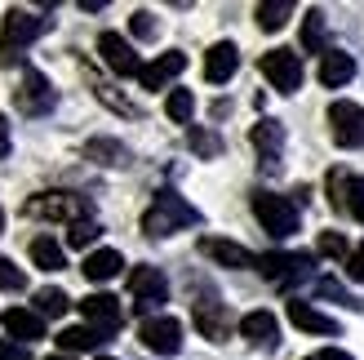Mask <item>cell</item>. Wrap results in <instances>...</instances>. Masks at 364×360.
<instances>
[{
    "label": "cell",
    "mask_w": 364,
    "mask_h": 360,
    "mask_svg": "<svg viewBox=\"0 0 364 360\" xmlns=\"http://www.w3.org/2000/svg\"><path fill=\"white\" fill-rule=\"evenodd\" d=\"M196 223H200V209L187 205L178 191H160L151 201V209L142 213V231H147V236H173V231L196 227Z\"/></svg>",
    "instance_id": "1"
},
{
    "label": "cell",
    "mask_w": 364,
    "mask_h": 360,
    "mask_svg": "<svg viewBox=\"0 0 364 360\" xmlns=\"http://www.w3.org/2000/svg\"><path fill=\"white\" fill-rule=\"evenodd\" d=\"M253 218L262 223V231H271L276 240H284V236L298 231V205L289 201V196L258 191V196H253Z\"/></svg>",
    "instance_id": "2"
},
{
    "label": "cell",
    "mask_w": 364,
    "mask_h": 360,
    "mask_svg": "<svg viewBox=\"0 0 364 360\" xmlns=\"http://www.w3.org/2000/svg\"><path fill=\"white\" fill-rule=\"evenodd\" d=\"M27 209V218H49V223H80L89 218V201L76 191H41V196H31V201L23 205Z\"/></svg>",
    "instance_id": "3"
},
{
    "label": "cell",
    "mask_w": 364,
    "mask_h": 360,
    "mask_svg": "<svg viewBox=\"0 0 364 360\" xmlns=\"http://www.w3.org/2000/svg\"><path fill=\"white\" fill-rule=\"evenodd\" d=\"M41 31H45V18H36L31 9H9L5 23H0V63H14Z\"/></svg>",
    "instance_id": "4"
},
{
    "label": "cell",
    "mask_w": 364,
    "mask_h": 360,
    "mask_svg": "<svg viewBox=\"0 0 364 360\" xmlns=\"http://www.w3.org/2000/svg\"><path fill=\"white\" fill-rule=\"evenodd\" d=\"M53 102H58V94H53L49 76H45V71H36V67H27L23 80H18V89H14V107L23 116H45Z\"/></svg>",
    "instance_id": "5"
},
{
    "label": "cell",
    "mask_w": 364,
    "mask_h": 360,
    "mask_svg": "<svg viewBox=\"0 0 364 360\" xmlns=\"http://www.w3.org/2000/svg\"><path fill=\"white\" fill-rule=\"evenodd\" d=\"M329 125H333V142L338 147H364V107L351 98L329 102Z\"/></svg>",
    "instance_id": "6"
},
{
    "label": "cell",
    "mask_w": 364,
    "mask_h": 360,
    "mask_svg": "<svg viewBox=\"0 0 364 360\" xmlns=\"http://www.w3.org/2000/svg\"><path fill=\"white\" fill-rule=\"evenodd\" d=\"M262 76L271 80V89H280V94H298L302 58L294 49H271V53H262Z\"/></svg>",
    "instance_id": "7"
},
{
    "label": "cell",
    "mask_w": 364,
    "mask_h": 360,
    "mask_svg": "<svg viewBox=\"0 0 364 360\" xmlns=\"http://www.w3.org/2000/svg\"><path fill=\"white\" fill-rule=\"evenodd\" d=\"M138 338H142V347L156 351V356H178L182 325H178L173 316H147V320H142V329H138Z\"/></svg>",
    "instance_id": "8"
},
{
    "label": "cell",
    "mask_w": 364,
    "mask_h": 360,
    "mask_svg": "<svg viewBox=\"0 0 364 360\" xmlns=\"http://www.w3.org/2000/svg\"><path fill=\"white\" fill-rule=\"evenodd\" d=\"M129 294L138 298V312H151L169 298V280L160 267H134L129 272Z\"/></svg>",
    "instance_id": "9"
},
{
    "label": "cell",
    "mask_w": 364,
    "mask_h": 360,
    "mask_svg": "<svg viewBox=\"0 0 364 360\" xmlns=\"http://www.w3.org/2000/svg\"><path fill=\"white\" fill-rule=\"evenodd\" d=\"M311 267H316L311 254H262L258 258V272L271 285H294V280H302L306 272H311Z\"/></svg>",
    "instance_id": "10"
},
{
    "label": "cell",
    "mask_w": 364,
    "mask_h": 360,
    "mask_svg": "<svg viewBox=\"0 0 364 360\" xmlns=\"http://www.w3.org/2000/svg\"><path fill=\"white\" fill-rule=\"evenodd\" d=\"M191 320H196V329L209 338V343H223V338L231 334V312H227V302H218V298H196V307H191Z\"/></svg>",
    "instance_id": "11"
},
{
    "label": "cell",
    "mask_w": 364,
    "mask_h": 360,
    "mask_svg": "<svg viewBox=\"0 0 364 360\" xmlns=\"http://www.w3.org/2000/svg\"><path fill=\"white\" fill-rule=\"evenodd\" d=\"M98 53H102V63L112 67L116 76H138V71H142V63H138L134 45L124 41L120 31H102V36H98Z\"/></svg>",
    "instance_id": "12"
},
{
    "label": "cell",
    "mask_w": 364,
    "mask_h": 360,
    "mask_svg": "<svg viewBox=\"0 0 364 360\" xmlns=\"http://www.w3.org/2000/svg\"><path fill=\"white\" fill-rule=\"evenodd\" d=\"M80 312H85L89 325L102 329V334H116L124 325V307H120V298H112V294H89L80 302Z\"/></svg>",
    "instance_id": "13"
},
{
    "label": "cell",
    "mask_w": 364,
    "mask_h": 360,
    "mask_svg": "<svg viewBox=\"0 0 364 360\" xmlns=\"http://www.w3.org/2000/svg\"><path fill=\"white\" fill-rule=\"evenodd\" d=\"M187 71V53H178V49H169V53H160L156 63H147L138 71V80H142V89H165L173 76H182Z\"/></svg>",
    "instance_id": "14"
},
{
    "label": "cell",
    "mask_w": 364,
    "mask_h": 360,
    "mask_svg": "<svg viewBox=\"0 0 364 360\" xmlns=\"http://www.w3.org/2000/svg\"><path fill=\"white\" fill-rule=\"evenodd\" d=\"M235 67H240V53H235L231 41H218L209 53H205V80L209 85H227L235 76Z\"/></svg>",
    "instance_id": "15"
},
{
    "label": "cell",
    "mask_w": 364,
    "mask_h": 360,
    "mask_svg": "<svg viewBox=\"0 0 364 360\" xmlns=\"http://www.w3.org/2000/svg\"><path fill=\"white\" fill-rule=\"evenodd\" d=\"M240 338L253 347H276L280 343V320L271 316V312H249L240 320Z\"/></svg>",
    "instance_id": "16"
},
{
    "label": "cell",
    "mask_w": 364,
    "mask_h": 360,
    "mask_svg": "<svg viewBox=\"0 0 364 360\" xmlns=\"http://www.w3.org/2000/svg\"><path fill=\"white\" fill-rule=\"evenodd\" d=\"M200 254L213 258V263H223V267H258V258H253L245 245H235V240H218V236H205V240H200Z\"/></svg>",
    "instance_id": "17"
},
{
    "label": "cell",
    "mask_w": 364,
    "mask_h": 360,
    "mask_svg": "<svg viewBox=\"0 0 364 360\" xmlns=\"http://www.w3.org/2000/svg\"><path fill=\"white\" fill-rule=\"evenodd\" d=\"M351 76H355V58H351V53L329 49V53L320 58V85H324V89H342Z\"/></svg>",
    "instance_id": "18"
},
{
    "label": "cell",
    "mask_w": 364,
    "mask_h": 360,
    "mask_svg": "<svg viewBox=\"0 0 364 360\" xmlns=\"http://www.w3.org/2000/svg\"><path fill=\"white\" fill-rule=\"evenodd\" d=\"M5 329H9V338H18V343H36V338H45V320L36 316V312H27V307H9L5 312Z\"/></svg>",
    "instance_id": "19"
},
{
    "label": "cell",
    "mask_w": 364,
    "mask_h": 360,
    "mask_svg": "<svg viewBox=\"0 0 364 360\" xmlns=\"http://www.w3.org/2000/svg\"><path fill=\"white\" fill-rule=\"evenodd\" d=\"M249 138H253V147L262 152L267 165H276V160H280V152H284V125L280 120H258Z\"/></svg>",
    "instance_id": "20"
},
{
    "label": "cell",
    "mask_w": 364,
    "mask_h": 360,
    "mask_svg": "<svg viewBox=\"0 0 364 360\" xmlns=\"http://www.w3.org/2000/svg\"><path fill=\"white\" fill-rule=\"evenodd\" d=\"M289 320L302 329V334H338V320L333 316H324V312H316L311 302H289Z\"/></svg>",
    "instance_id": "21"
},
{
    "label": "cell",
    "mask_w": 364,
    "mask_h": 360,
    "mask_svg": "<svg viewBox=\"0 0 364 360\" xmlns=\"http://www.w3.org/2000/svg\"><path fill=\"white\" fill-rule=\"evenodd\" d=\"M107 343V334L102 329H94V325H71V329H63L58 334V347L71 356V351H94V347H102Z\"/></svg>",
    "instance_id": "22"
},
{
    "label": "cell",
    "mask_w": 364,
    "mask_h": 360,
    "mask_svg": "<svg viewBox=\"0 0 364 360\" xmlns=\"http://www.w3.org/2000/svg\"><path fill=\"white\" fill-rule=\"evenodd\" d=\"M120 267H124V258L116 254V249H94V254H89L85 258V267H80V272L89 276V280H112V276H120Z\"/></svg>",
    "instance_id": "23"
},
{
    "label": "cell",
    "mask_w": 364,
    "mask_h": 360,
    "mask_svg": "<svg viewBox=\"0 0 364 360\" xmlns=\"http://www.w3.org/2000/svg\"><path fill=\"white\" fill-rule=\"evenodd\" d=\"M31 263L41 267V272H63V267H67V254H63L58 240L36 236V240H31Z\"/></svg>",
    "instance_id": "24"
},
{
    "label": "cell",
    "mask_w": 364,
    "mask_h": 360,
    "mask_svg": "<svg viewBox=\"0 0 364 360\" xmlns=\"http://www.w3.org/2000/svg\"><path fill=\"white\" fill-rule=\"evenodd\" d=\"M85 156L98 160V165H129V152H124V142H116V138H94V142H85Z\"/></svg>",
    "instance_id": "25"
},
{
    "label": "cell",
    "mask_w": 364,
    "mask_h": 360,
    "mask_svg": "<svg viewBox=\"0 0 364 360\" xmlns=\"http://www.w3.org/2000/svg\"><path fill=\"white\" fill-rule=\"evenodd\" d=\"M302 49H306V53H320V58H324V14H320V9H306V23H302Z\"/></svg>",
    "instance_id": "26"
},
{
    "label": "cell",
    "mask_w": 364,
    "mask_h": 360,
    "mask_svg": "<svg viewBox=\"0 0 364 360\" xmlns=\"http://www.w3.org/2000/svg\"><path fill=\"white\" fill-rule=\"evenodd\" d=\"M85 76H89V85H94V94H98V98H102L107 107H112V112H120V116H138V107H134L129 98H120V94H116V89L107 85V80H98V76H94V71H89V67H85Z\"/></svg>",
    "instance_id": "27"
},
{
    "label": "cell",
    "mask_w": 364,
    "mask_h": 360,
    "mask_svg": "<svg viewBox=\"0 0 364 360\" xmlns=\"http://www.w3.org/2000/svg\"><path fill=\"white\" fill-rule=\"evenodd\" d=\"M289 14H294L289 0H267V5H258V27L262 31H280L289 23Z\"/></svg>",
    "instance_id": "28"
},
{
    "label": "cell",
    "mask_w": 364,
    "mask_h": 360,
    "mask_svg": "<svg viewBox=\"0 0 364 360\" xmlns=\"http://www.w3.org/2000/svg\"><path fill=\"white\" fill-rule=\"evenodd\" d=\"M71 307V298L63 290H36V316H63Z\"/></svg>",
    "instance_id": "29"
},
{
    "label": "cell",
    "mask_w": 364,
    "mask_h": 360,
    "mask_svg": "<svg viewBox=\"0 0 364 360\" xmlns=\"http://www.w3.org/2000/svg\"><path fill=\"white\" fill-rule=\"evenodd\" d=\"M165 112H169V120L187 125V120H191V112H196V98H191V89H173V94L165 98Z\"/></svg>",
    "instance_id": "30"
},
{
    "label": "cell",
    "mask_w": 364,
    "mask_h": 360,
    "mask_svg": "<svg viewBox=\"0 0 364 360\" xmlns=\"http://www.w3.org/2000/svg\"><path fill=\"white\" fill-rule=\"evenodd\" d=\"M187 142H191V152H196V156H205V160L223 156V138H218L213 129H191V134H187Z\"/></svg>",
    "instance_id": "31"
},
{
    "label": "cell",
    "mask_w": 364,
    "mask_h": 360,
    "mask_svg": "<svg viewBox=\"0 0 364 360\" xmlns=\"http://www.w3.org/2000/svg\"><path fill=\"white\" fill-rule=\"evenodd\" d=\"M98 236H102L98 218H80V223H71V231H67V245H71V249H85V245H94Z\"/></svg>",
    "instance_id": "32"
},
{
    "label": "cell",
    "mask_w": 364,
    "mask_h": 360,
    "mask_svg": "<svg viewBox=\"0 0 364 360\" xmlns=\"http://www.w3.org/2000/svg\"><path fill=\"white\" fill-rule=\"evenodd\" d=\"M347 191H351V174L329 169V205H333V209H342V205H347Z\"/></svg>",
    "instance_id": "33"
},
{
    "label": "cell",
    "mask_w": 364,
    "mask_h": 360,
    "mask_svg": "<svg viewBox=\"0 0 364 360\" xmlns=\"http://www.w3.org/2000/svg\"><path fill=\"white\" fill-rule=\"evenodd\" d=\"M129 31L138 36V41H156V14H151V9H134Z\"/></svg>",
    "instance_id": "34"
},
{
    "label": "cell",
    "mask_w": 364,
    "mask_h": 360,
    "mask_svg": "<svg viewBox=\"0 0 364 360\" xmlns=\"http://www.w3.org/2000/svg\"><path fill=\"white\" fill-rule=\"evenodd\" d=\"M320 254L324 258H351V245H347V236H338V231H324V236H320Z\"/></svg>",
    "instance_id": "35"
},
{
    "label": "cell",
    "mask_w": 364,
    "mask_h": 360,
    "mask_svg": "<svg viewBox=\"0 0 364 360\" xmlns=\"http://www.w3.org/2000/svg\"><path fill=\"white\" fill-rule=\"evenodd\" d=\"M27 285V276H23V267H14L9 258H0V290H9V294H18Z\"/></svg>",
    "instance_id": "36"
},
{
    "label": "cell",
    "mask_w": 364,
    "mask_h": 360,
    "mask_svg": "<svg viewBox=\"0 0 364 360\" xmlns=\"http://www.w3.org/2000/svg\"><path fill=\"white\" fill-rule=\"evenodd\" d=\"M347 209H351V218L364 227V178H351V191H347Z\"/></svg>",
    "instance_id": "37"
},
{
    "label": "cell",
    "mask_w": 364,
    "mask_h": 360,
    "mask_svg": "<svg viewBox=\"0 0 364 360\" xmlns=\"http://www.w3.org/2000/svg\"><path fill=\"white\" fill-rule=\"evenodd\" d=\"M347 272H351V280H360V285H364V245H355V249H351Z\"/></svg>",
    "instance_id": "38"
},
{
    "label": "cell",
    "mask_w": 364,
    "mask_h": 360,
    "mask_svg": "<svg viewBox=\"0 0 364 360\" xmlns=\"http://www.w3.org/2000/svg\"><path fill=\"white\" fill-rule=\"evenodd\" d=\"M0 360H31V347H23V343H0Z\"/></svg>",
    "instance_id": "39"
},
{
    "label": "cell",
    "mask_w": 364,
    "mask_h": 360,
    "mask_svg": "<svg viewBox=\"0 0 364 360\" xmlns=\"http://www.w3.org/2000/svg\"><path fill=\"white\" fill-rule=\"evenodd\" d=\"M306 360H351L347 351H338V347H324V351H311Z\"/></svg>",
    "instance_id": "40"
},
{
    "label": "cell",
    "mask_w": 364,
    "mask_h": 360,
    "mask_svg": "<svg viewBox=\"0 0 364 360\" xmlns=\"http://www.w3.org/2000/svg\"><path fill=\"white\" fill-rule=\"evenodd\" d=\"M320 294H329V298H342V302H351L347 294H342V285H338V280H320Z\"/></svg>",
    "instance_id": "41"
},
{
    "label": "cell",
    "mask_w": 364,
    "mask_h": 360,
    "mask_svg": "<svg viewBox=\"0 0 364 360\" xmlns=\"http://www.w3.org/2000/svg\"><path fill=\"white\" fill-rule=\"evenodd\" d=\"M5 156H9V120L0 116V160H5Z\"/></svg>",
    "instance_id": "42"
},
{
    "label": "cell",
    "mask_w": 364,
    "mask_h": 360,
    "mask_svg": "<svg viewBox=\"0 0 364 360\" xmlns=\"http://www.w3.org/2000/svg\"><path fill=\"white\" fill-rule=\"evenodd\" d=\"M49 360H71V356H49Z\"/></svg>",
    "instance_id": "43"
},
{
    "label": "cell",
    "mask_w": 364,
    "mask_h": 360,
    "mask_svg": "<svg viewBox=\"0 0 364 360\" xmlns=\"http://www.w3.org/2000/svg\"><path fill=\"white\" fill-rule=\"evenodd\" d=\"M0 231H5V213H0Z\"/></svg>",
    "instance_id": "44"
},
{
    "label": "cell",
    "mask_w": 364,
    "mask_h": 360,
    "mask_svg": "<svg viewBox=\"0 0 364 360\" xmlns=\"http://www.w3.org/2000/svg\"><path fill=\"white\" fill-rule=\"evenodd\" d=\"M98 360H116V356H98Z\"/></svg>",
    "instance_id": "45"
}]
</instances>
